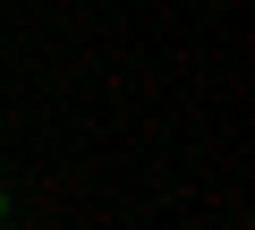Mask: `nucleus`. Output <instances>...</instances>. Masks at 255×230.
<instances>
[{"mask_svg":"<svg viewBox=\"0 0 255 230\" xmlns=\"http://www.w3.org/2000/svg\"><path fill=\"white\" fill-rule=\"evenodd\" d=\"M0 222H9V188H0Z\"/></svg>","mask_w":255,"mask_h":230,"instance_id":"f257e3e1","label":"nucleus"}]
</instances>
